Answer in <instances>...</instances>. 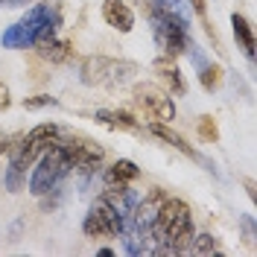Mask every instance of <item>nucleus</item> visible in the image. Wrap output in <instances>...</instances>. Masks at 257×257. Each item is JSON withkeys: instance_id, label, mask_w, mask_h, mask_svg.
I'll return each mask as SVG.
<instances>
[{"instance_id": "nucleus-21", "label": "nucleus", "mask_w": 257, "mask_h": 257, "mask_svg": "<svg viewBox=\"0 0 257 257\" xmlns=\"http://www.w3.org/2000/svg\"><path fill=\"white\" fill-rule=\"evenodd\" d=\"M47 105H56V96H47V94L24 96V108L27 111H38V108H47Z\"/></svg>"}, {"instance_id": "nucleus-2", "label": "nucleus", "mask_w": 257, "mask_h": 257, "mask_svg": "<svg viewBox=\"0 0 257 257\" xmlns=\"http://www.w3.org/2000/svg\"><path fill=\"white\" fill-rule=\"evenodd\" d=\"M59 24H62L59 9H56V6H47V3H38V6H32L18 24H12L9 30L0 35V44L6 50L35 47V44L53 38L56 30H59Z\"/></svg>"}, {"instance_id": "nucleus-14", "label": "nucleus", "mask_w": 257, "mask_h": 257, "mask_svg": "<svg viewBox=\"0 0 257 257\" xmlns=\"http://www.w3.org/2000/svg\"><path fill=\"white\" fill-rule=\"evenodd\" d=\"M38 47V56L50 64H62L67 62L70 56H73V41H67V38H47V41H41V44H35Z\"/></svg>"}, {"instance_id": "nucleus-3", "label": "nucleus", "mask_w": 257, "mask_h": 257, "mask_svg": "<svg viewBox=\"0 0 257 257\" xmlns=\"http://www.w3.org/2000/svg\"><path fill=\"white\" fill-rule=\"evenodd\" d=\"M149 15H152V35H155V44L161 47L164 56H173L176 59L178 53H187L190 47V32H187V21L176 12H170V9H164V6H152L149 9Z\"/></svg>"}, {"instance_id": "nucleus-15", "label": "nucleus", "mask_w": 257, "mask_h": 257, "mask_svg": "<svg viewBox=\"0 0 257 257\" xmlns=\"http://www.w3.org/2000/svg\"><path fill=\"white\" fill-rule=\"evenodd\" d=\"M138 178H141V167L128 158L114 161L111 167L105 170V184H132Z\"/></svg>"}, {"instance_id": "nucleus-5", "label": "nucleus", "mask_w": 257, "mask_h": 257, "mask_svg": "<svg viewBox=\"0 0 257 257\" xmlns=\"http://www.w3.org/2000/svg\"><path fill=\"white\" fill-rule=\"evenodd\" d=\"M138 64L126 59H108V56H88L79 67V79L85 85H99V88H117L135 79Z\"/></svg>"}, {"instance_id": "nucleus-25", "label": "nucleus", "mask_w": 257, "mask_h": 257, "mask_svg": "<svg viewBox=\"0 0 257 257\" xmlns=\"http://www.w3.org/2000/svg\"><path fill=\"white\" fill-rule=\"evenodd\" d=\"M0 152H3V138H0Z\"/></svg>"}, {"instance_id": "nucleus-18", "label": "nucleus", "mask_w": 257, "mask_h": 257, "mask_svg": "<svg viewBox=\"0 0 257 257\" xmlns=\"http://www.w3.org/2000/svg\"><path fill=\"white\" fill-rule=\"evenodd\" d=\"M24 176H27V167H21L15 158H9V167H6V190L18 193L24 187Z\"/></svg>"}, {"instance_id": "nucleus-23", "label": "nucleus", "mask_w": 257, "mask_h": 257, "mask_svg": "<svg viewBox=\"0 0 257 257\" xmlns=\"http://www.w3.org/2000/svg\"><path fill=\"white\" fill-rule=\"evenodd\" d=\"M187 3L193 6V12H196L199 18H205V9H208V3H205V0H187Z\"/></svg>"}, {"instance_id": "nucleus-16", "label": "nucleus", "mask_w": 257, "mask_h": 257, "mask_svg": "<svg viewBox=\"0 0 257 257\" xmlns=\"http://www.w3.org/2000/svg\"><path fill=\"white\" fill-rule=\"evenodd\" d=\"M231 27H234V38H237L240 50L251 59V56H254V30H251L248 18L240 15V12H234V15H231Z\"/></svg>"}, {"instance_id": "nucleus-20", "label": "nucleus", "mask_w": 257, "mask_h": 257, "mask_svg": "<svg viewBox=\"0 0 257 257\" xmlns=\"http://www.w3.org/2000/svg\"><path fill=\"white\" fill-rule=\"evenodd\" d=\"M190 248L196 254H213V251H219V242L213 240V234H196Z\"/></svg>"}, {"instance_id": "nucleus-13", "label": "nucleus", "mask_w": 257, "mask_h": 257, "mask_svg": "<svg viewBox=\"0 0 257 257\" xmlns=\"http://www.w3.org/2000/svg\"><path fill=\"white\" fill-rule=\"evenodd\" d=\"M94 117H96V123L114 128V132H138V128H141V123H138L135 114L120 111V108H99Z\"/></svg>"}, {"instance_id": "nucleus-11", "label": "nucleus", "mask_w": 257, "mask_h": 257, "mask_svg": "<svg viewBox=\"0 0 257 257\" xmlns=\"http://www.w3.org/2000/svg\"><path fill=\"white\" fill-rule=\"evenodd\" d=\"M108 205H111L123 222H132V213H135V205L141 202V196L135 190H128V184H108V190L102 196Z\"/></svg>"}, {"instance_id": "nucleus-12", "label": "nucleus", "mask_w": 257, "mask_h": 257, "mask_svg": "<svg viewBox=\"0 0 257 257\" xmlns=\"http://www.w3.org/2000/svg\"><path fill=\"white\" fill-rule=\"evenodd\" d=\"M102 21L117 32L135 30V12L128 9L126 0H105V3H102Z\"/></svg>"}, {"instance_id": "nucleus-24", "label": "nucleus", "mask_w": 257, "mask_h": 257, "mask_svg": "<svg viewBox=\"0 0 257 257\" xmlns=\"http://www.w3.org/2000/svg\"><path fill=\"white\" fill-rule=\"evenodd\" d=\"M18 3H27V0H0V6H18Z\"/></svg>"}, {"instance_id": "nucleus-9", "label": "nucleus", "mask_w": 257, "mask_h": 257, "mask_svg": "<svg viewBox=\"0 0 257 257\" xmlns=\"http://www.w3.org/2000/svg\"><path fill=\"white\" fill-rule=\"evenodd\" d=\"M149 132H152V135H155L158 141H164V144H170L173 149H178L181 155H187V158L199 161L202 167H208V170H213V167H210V161L205 158V155H199V152H196V149H193V146L187 144V141H184L181 135H178L176 128H170V123H158V120H152V123H149Z\"/></svg>"}, {"instance_id": "nucleus-17", "label": "nucleus", "mask_w": 257, "mask_h": 257, "mask_svg": "<svg viewBox=\"0 0 257 257\" xmlns=\"http://www.w3.org/2000/svg\"><path fill=\"white\" fill-rule=\"evenodd\" d=\"M222 82H225V70L219 67V64H213V62H205L202 67H199V85L205 88V91H219L222 88Z\"/></svg>"}, {"instance_id": "nucleus-6", "label": "nucleus", "mask_w": 257, "mask_h": 257, "mask_svg": "<svg viewBox=\"0 0 257 257\" xmlns=\"http://www.w3.org/2000/svg\"><path fill=\"white\" fill-rule=\"evenodd\" d=\"M132 99H135V105L144 111V117L152 123V120H158V123H170V120H176V102H173V96L167 94L164 88L158 85H135L132 88Z\"/></svg>"}, {"instance_id": "nucleus-22", "label": "nucleus", "mask_w": 257, "mask_h": 257, "mask_svg": "<svg viewBox=\"0 0 257 257\" xmlns=\"http://www.w3.org/2000/svg\"><path fill=\"white\" fill-rule=\"evenodd\" d=\"M9 105H12V96H9V88H6V85L0 82V111H6Z\"/></svg>"}, {"instance_id": "nucleus-10", "label": "nucleus", "mask_w": 257, "mask_h": 257, "mask_svg": "<svg viewBox=\"0 0 257 257\" xmlns=\"http://www.w3.org/2000/svg\"><path fill=\"white\" fill-rule=\"evenodd\" d=\"M152 70H155L158 82L164 85V91H167L170 96H181L184 91H187L184 76H181V70L176 67L173 56H158V59H155V64H152Z\"/></svg>"}, {"instance_id": "nucleus-19", "label": "nucleus", "mask_w": 257, "mask_h": 257, "mask_svg": "<svg viewBox=\"0 0 257 257\" xmlns=\"http://www.w3.org/2000/svg\"><path fill=\"white\" fill-rule=\"evenodd\" d=\"M196 132H199V138L205 141V144H216L219 141V126H216V120L205 114V117H199V123H196Z\"/></svg>"}, {"instance_id": "nucleus-7", "label": "nucleus", "mask_w": 257, "mask_h": 257, "mask_svg": "<svg viewBox=\"0 0 257 257\" xmlns=\"http://www.w3.org/2000/svg\"><path fill=\"white\" fill-rule=\"evenodd\" d=\"M59 138H62V128L56 126V123H41V126H35L32 132H27V135L21 138V144L12 146V158H15L21 167H30V164H35L38 155L47 152Z\"/></svg>"}, {"instance_id": "nucleus-4", "label": "nucleus", "mask_w": 257, "mask_h": 257, "mask_svg": "<svg viewBox=\"0 0 257 257\" xmlns=\"http://www.w3.org/2000/svg\"><path fill=\"white\" fill-rule=\"evenodd\" d=\"M70 170H73L70 158H67V152H64V146H62V138H59L47 152L38 155V164L32 167V176H30V193L32 196H44V193L56 190L59 181Z\"/></svg>"}, {"instance_id": "nucleus-8", "label": "nucleus", "mask_w": 257, "mask_h": 257, "mask_svg": "<svg viewBox=\"0 0 257 257\" xmlns=\"http://www.w3.org/2000/svg\"><path fill=\"white\" fill-rule=\"evenodd\" d=\"M82 231L88 234V237H102V240H111V237H120V231H123V219H120V213L105 202V199H96L91 210H88V216H85V222H82Z\"/></svg>"}, {"instance_id": "nucleus-1", "label": "nucleus", "mask_w": 257, "mask_h": 257, "mask_svg": "<svg viewBox=\"0 0 257 257\" xmlns=\"http://www.w3.org/2000/svg\"><path fill=\"white\" fill-rule=\"evenodd\" d=\"M149 237L161 242L158 248H152V254H181V251H190L193 237H196L190 205L184 199H167L164 196Z\"/></svg>"}]
</instances>
